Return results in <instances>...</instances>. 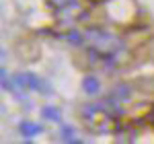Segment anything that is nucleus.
I'll return each mask as SVG.
<instances>
[{"instance_id": "4", "label": "nucleus", "mask_w": 154, "mask_h": 144, "mask_svg": "<svg viewBox=\"0 0 154 144\" xmlns=\"http://www.w3.org/2000/svg\"><path fill=\"white\" fill-rule=\"evenodd\" d=\"M84 84H86V91H88V93H95V91H97V80H95V78H86V83H84Z\"/></svg>"}, {"instance_id": "3", "label": "nucleus", "mask_w": 154, "mask_h": 144, "mask_svg": "<svg viewBox=\"0 0 154 144\" xmlns=\"http://www.w3.org/2000/svg\"><path fill=\"white\" fill-rule=\"evenodd\" d=\"M21 130H23V134L25 136H33V134H37L41 128L39 126H35V124H29V121H25L23 126H21Z\"/></svg>"}, {"instance_id": "1", "label": "nucleus", "mask_w": 154, "mask_h": 144, "mask_svg": "<svg viewBox=\"0 0 154 144\" xmlns=\"http://www.w3.org/2000/svg\"><path fill=\"white\" fill-rule=\"evenodd\" d=\"M86 39L91 43V49L101 54V56H115L119 49H121V41H119L115 35L107 33V31H101V29H91L86 33Z\"/></svg>"}, {"instance_id": "2", "label": "nucleus", "mask_w": 154, "mask_h": 144, "mask_svg": "<svg viewBox=\"0 0 154 144\" xmlns=\"http://www.w3.org/2000/svg\"><path fill=\"white\" fill-rule=\"evenodd\" d=\"M48 4L58 8L60 12H64V11H72L76 6V0H48Z\"/></svg>"}]
</instances>
